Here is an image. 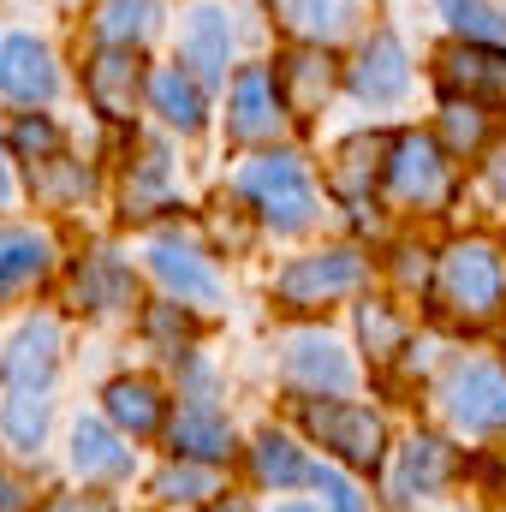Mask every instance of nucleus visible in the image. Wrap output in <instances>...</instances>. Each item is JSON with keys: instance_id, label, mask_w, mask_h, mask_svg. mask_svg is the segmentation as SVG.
<instances>
[{"instance_id": "obj_12", "label": "nucleus", "mask_w": 506, "mask_h": 512, "mask_svg": "<svg viewBox=\"0 0 506 512\" xmlns=\"http://www.w3.org/2000/svg\"><path fill=\"white\" fill-rule=\"evenodd\" d=\"M227 60H233V24L227 6H197L185 18V66L197 84H227Z\"/></svg>"}, {"instance_id": "obj_13", "label": "nucleus", "mask_w": 506, "mask_h": 512, "mask_svg": "<svg viewBox=\"0 0 506 512\" xmlns=\"http://www.w3.org/2000/svg\"><path fill=\"white\" fill-rule=\"evenodd\" d=\"M0 90L12 96V102H48L54 90H60V72H54V54L36 42V36H12L6 48H0Z\"/></svg>"}, {"instance_id": "obj_20", "label": "nucleus", "mask_w": 506, "mask_h": 512, "mask_svg": "<svg viewBox=\"0 0 506 512\" xmlns=\"http://www.w3.org/2000/svg\"><path fill=\"white\" fill-rule=\"evenodd\" d=\"M286 370H292V382H304V387H328V393H346V387H352V358H346L328 334L292 340Z\"/></svg>"}, {"instance_id": "obj_22", "label": "nucleus", "mask_w": 506, "mask_h": 512, "mask_svg": "<svg viewBox=\"0 0 506 512\" xmlns=\"http://www.w3.org/2000/svg\"><path fill=\"white\" fill-rule=\"evenodd\" d=\"M447 477H453V447H447V441L411 435V441L399 447V471H393V489H399V495H435Z\"/></svg>"}, {"instance_id": "obj_23", "label": "nucleus", "mask_w": 506, "mask_h": 512, "mask_svg": "<svg viewBox=\"0 0 506 512\" xmlns=\"http://www.w3.org/2000/svg\"><path fill=\"white\" fill-rule=\"evenodd\" d=\"M173 453L179 459H197V465H221L233 453V429L209 405H191V411L173 417Z\"/></svg>"}, {"instance_id": "obj_16", "label": "nucleus", "mask_w": 506, "mask_h": 512, "mask_svg": "<svg viewBox=\"0 0 506 512\" xmlns=\"http://www.w3.org/2000/svg\"><path fill=\"white\" fill-rule=\"evenodd\" d=\"M48 268H54L48 233H36V227H0V304L18 298V292H30Z\"/></svg>"}, {"instance_id": "obj_26", "label": "nucleus", "mask_w": 506, "mask_h": 512, "mask_svg": "<svg viewBox=\"0 0 506 512\" xmlns=\"http://www.w3.org/2000/svg\"><path fill=\"white\" fill-rule=\"evenodd\" d=\"M96 30H102L108 48H137L161 30V0H102Z\"/></svg>"}, {"instance_id": "obj_32", "label": "nucleus", "mask_w": 506, "mask_h": 512, "mask_svg": "<svg viewBox=\"0 0 506 512\" xmlns=\"http://www.w3.org/2000/svg\"><path fill=\"white\" fill-rule=\"evenodd\" d=\"M155 495H161V501H173V507H179V501L191 507V501H209V495H215V477H209V465L179 459V465H167V471L155 477Z\"/></svg>"}, {"instance_id": "obj_11", "label": "nucleus", "mask_w": 506, "mask_h": 512, "mask_svg": "<svg viewBox=\"0 0 506 512\" xmlns=\"http://www.w3.org/2000/svg\"><path fill=\"white\" fill-rule=\"evenodd\" d=\"M441 84L453 90V102H506V54L489 48V42H465L441 60Z\"/></svg>"}, {"instance_id": "obj_30", "label": "nucleus", "mask_w": 506, "mask_h": 512, "mask_svg": "<svg viewBox=\"0 0 506 512\" xmlns=\"http://www.w3.org/2000/svg\"><path fill=\"white\" fill-rule=\"evenodd\" d=\"M90 167H78V161H66V155H48V161H36L30 167V191L42 197V203H78V197H90Z\"/></svg>"}, {"instance_id": "obj_14", "label": "nucleus", "mask_w": 506, "mask_h": 512, "mask_svg": "<svg viewBox=\"0 0 506 512\" xmlns=\"http://www.w3.org/2000/svg\"><path fill=\"white\" fill-rule=\"evenodd\" d=\"M72 471H78L84 483H114V477H126L131 447L120 441V429L102 423V417H78V423H72Z\"/></svg>"}, {"instance_id": "obj_40", "label": "nucleus", "mask_w": 506, "mask_h": 512, "mask_svg": "<svg viewBox=\"0 0 506 512\" xmlns=\"http://www.w3.org/2000/svg\"><path fill=\"white\" fill-rule=\"evenodd\" d=\"M42 512H102V501H84V495H60V501H48Z\"/></svg>"}, {"instance_id": "obj_7", "label": "nucleus", "mask_w": 506, "mask_h": 512, "mask_svg": "<svg viewBox=\"0 0 506 512\" xmlns=\"http://www.w3.org/2000/svg\"><path fill=\"white\" fill-rule=\"evenodd\" d=\"M54 370H60V322H54V316H30V322L6 340V352H0V382L48 393Z\"/></svg>"}, {"instance_id": "obj_27", "label": "nucleus", "mask_w": 506, "mask_h": 512, "mask_svg": "<svg viewBox=\"0 0 506 512\" xmlns=\"http://www.w3.org/2000/svg\"><path fill=\"white\" fill-rule=\"evenodd\" d=\"M0 435H6L12 447L36 453V447H42V435H48V393L6 387V399H0Z\"/></svg>"}, {"instance_id": "obj_10", "label": "nucleus", "mask_w": 506, "mask_h": 512, "mask_svg": "<svg viewBox=\"0 0 506 512\" xmlns=\"http://www.w3.org/2000/svg\"><path fill=\"white\" fill-rule=\"evenodd\" d=\"M346 84H352V96H358V102H399V96H405L411 66H405V48H399V36H393V30H376V36L358 48V60H352V72H346Z\"/></svg>"}, {"instance_id": "obj_35", "label": "nucleus", "mask_w": 506, "mask_h": 512, "mask_svg": "<svg viewBox=\"0 0 506 512\" xmlns=\"http://www.w3.org/2000/svg\"><path fill=\"white\" fill-rule=\"evenodd\" d=\"M143 334H149V340H155V346H161L167 358H185L179 346L191 340V322L179 316V304H155V310L143 316Z\"/></svg>"}, {"instance_id": "obj_15", "label": "nucleus", "mask_w": 506, "mask_h": 512, "mask_svg": "<svg viewBox=\"0 0 506 512\" xmlns=\"http://www.w3.org/2000/svg\"><path fill=\"white\" fill-rule=\"evenodd\" d=\"M268 6H274V24L310 48H328L358 24V0H268Z\"/></svg>"}, {"instance_id": "obj_33", "label": "nucleus", "mask_w": 506, "mask_h": 512, "mask_svg": "<svg viewBox=\"0 0 506 512\" xmlns=\"http://www.w3.org/2000/svg\"><path fill=\"white\" fill-rule=\"evenodd\" d=\"M358 334H364V346H370L376 358H393V352L405 346V322H399L387 304H364V310H358Z\"/></svg>"}, {"instance_id": "obj_28", "label": "nucleus", "mask_w": 506, "mask_h": 512, "mask_svg": "<svg viewBox=\"0 0 506 512\" xmlns=\"http://www.w3.org/2000/svg\"><path fill=\"white\" fill-rule=\"evenodd\" d=\"M167 203H173L167 149H161V143H149V149H143V161H137V173L126 179V221H143V215H155V209H167Z\"/></svg>"}, {"instance_id": "obj_29", "label": "nucleus", "mask_w": 506, "mask_h": 512, "mask_svg": "<svg viewBox=\"0 0 506 512\" xmlns=\"http://www.w3.org/2000/svg\"><path fill=\"white\" fill-rule=\"evenodd\" d=\"M251 465H256V477H262L268 489H298V483H310V471H316V465H310L286 435H274V429H268V435H256Z\"/></svg>"}, {"instance_id": "obj_39", "label": "nucleus", "mask_w": 506, "mask_h": 512, "mask_svg": "<svg viewBox=\"0 0 506 512\" xmlns=\"http://www.w3.org/2000/svg\"><path fill=\"white\" fill-rule=\"evenodd\" d=\"M489 191H495V197L506 203V143L495 149V155H489Z\"/></svg>"}, {"instance_id": "obj_36", "label": "nucleus", "mask_w": 506, "mask_h": 512, "mask_svg": "<svg viewBox=\"0 0 506 512\" xmlns=\"http://www.w3.org/2000/svg\"><path fill=\"white\" fill-rule=\"evenodd\" d=\"M12 143H18V155H24V161L36 167V161L60 155V126H54V120H42V114H36V120L24 114V120L12 126Z\"/></svg>"}, {"instance_id": "obj_5", "label": "nucleus", "mask_w": 506, "mask_h": 512, "mask_svg": "<svg viewBox=\"0 0 506 512\" xmlns=\"http://www.w3.org/2000/svg\"><path fill=\"white\" fill-rule=\"evenodd\" d=\"M441 405L465 435H495L506 429V376L495 364H453L441 382Z\"/></svg>"}, {"instance_id": "obj_38", "label": "nucleus", "mask_w": 506, "mask_h": 512, "mask_svg": "<svg viewBox=\"0 0 506 512\" xmlns=\"http://www.w3.org/2000/svg\"><path fill=\"white\" fill-rule=\"evenodd\" d=\"M0 512H24V483L6 471V459H0Z\"/></svg>"}, {"instance_id": "obj_2", "label": "nucleus", "mask_w": 506, "mask_h": 512, "mask_svg": "<svg viewBox=\"0 0 506 512\" xmlns=\"http://www.w3.org/2000/svg\"><path fill=\"white\" fill-rule=\"evenodd\" d=\"M239 191L251 197V209L274 233H304L316 221V185L298 155H256L239 173Z\"/></svg>"}, {"instance_id": "obj_34", "label": "nucleus", "mask_w": 506, "mask_h": 512, "mask_svg": "<svg viewBox=\"0 0 506 512\" xmlns=\"http://www.w3.org/2000/svg\"><path fill=\"white\" fill-rule=\"evenodd\" d=\"M483 108H477V102H447V108H441V137H447V149H459V155H465V149H477V143H483Z\"/></svg>"}, {"instance_id": "obj_43", "label": "nucleus", "mask_w": 506, "mask_h": 512, "mask_svg": "<svg viewBox=\"0 0 506 512\" xmlns=\"http://www.w3.org/2000/svg\"><path fill=\"white\" fill-rule=\"evenodd\" d=\"M501 512H506V507H501Z\"/></svg>"}, {"instance_id": "obj_25", "label": "nucleus", "mask_w": 506, "mask_h": 512, "mask_svg": "<svg viewBox=\"0 0 506 512\" xmlns=\"http://www.w3.org/2000/svg\"><path fill=\"white\" fill-rule=\"evenodd\" d=\"M393 143H381V137H352V143H340V155H334V191L346 197V203H364L370 197V179L387 173V155Z\"/></svg>"}, {"instance_id": "obj_8", "label": "nucleus", "mask_w": 506, "mask_h": 512, "mask_svg": "<svg viewBox=\"0 0 506 512\" xmlns=\"http://www.w3.org/2000/svg\"><path fill=\"white\" fill-rule=\"evenodd\" d=\"M149 268H155V280L179 298V304H221V274L209 268V256L197 251V245H185V239H155L149 245Z\"/></svg>"}, {"instance_id": "obj_42", "label": "nucleus", "mask_w": 506, "mask_h": 512, "mask_svg": "<svg viewBox=\"0 0 506 512\" xmlns=\"http://www.w3.org/2000/svg\"><path fill=\"white\" fill-rule=\"evenodd\" d=\"M280 512H316V507H280Z\"/></svg>"}, {"instance_id": "obj_4", "label": "nucleus", "mask_w": 506, "mask_h": 512, "mask_svg": "<svg viewBox=\"0 0 506 512\" xmlns=\"http://www.w3.org/2000/svg\"><path fill=\"white\" fill-rule=\"evenodd\" d=\"M364 274H370V262L358 251H346V245L340 251H316V256L286 262L274 274V298H280V310H316V304H334V298L358 292Z\"/></svg>"}, {"instance_id": "obj_19", "label": "nucleus", "mask_w": 506, "mask_h": 512, "mask_svg": "<svg viewBox=\"0 0 506 512\" xmlns=\"http://www.w3.org/2000/svg\"><path fill=\"white\" fill-rule=\"evenodd\" d=\"M72 292H78V304H84L90 316H114V310H126L131 304V268L114 251H96V256L78 262Z\"/></svg>"}, {"instance_id": "obj_3", "label": "nucleus", "mask_w": 506, "mask_h": 512, "mask_svg": "<svg viewBox=\"0 0 506 512\" xmlns=\"http://www.w3.org/2000/svg\"><path fill=\"white\" fill-rule=\"evenodd\" d=\"M304 429L340 459V465H358V471H376L387 459V429L370 405H352V399H310L304 405Z\"/></svg>"}, {"instance_id": "obj_41", "label": "nucleus", "mask_w": 506, "mask_h": 512, "mask_svg": "<svg viewBox=\"0 0 506 512\" xmlns=\"http://www.w3.org/2000/svg\"><path fill=\"white\" fill-rule=\"evenodd\" d=\"M12 203V167H6V143H0V209Z\"/></svg>"}, {"instance_id": "obj_24", "label": "nucleus", "mask_w": 506, "mask_h": 512, "mask_svg": "<svg viewBox=\"0 0 506 512\" xmlns=\"http://www.w3.org/2000/svg\"><path fill=\"white\" fill-rule=\"evenodd\" d=\"M274 84H280V96H286V108H292V114H310V108L328 96L334 72H328L322 48H298V54H286V60L274 66Z\"/></svg>"}, {"instance_id": "obj_37", "label": "nucleus", "mask_w": 506, "mask_h": 512, "mask_svg": "<svg viewBox=\"0 0 506 512\" xmlns=\"http://www.w3.org/2000/svg\"><path fill=\"white\" fill-rule=\"evenodd\" d=\"M310 489H316L334 512H364V495H358L340 471H328V465H316V471H310Z\"/></svg>"}, {"instance_id": "obj_6", "label": "nucleus", "mask_w": 506, "mask_h": 512, "mask_svg": "<svg viewBox=\"0 0 506 512\" xmlns=\"http://www.w3.org/2000/svg\"><path fill=\"white\" fill-rule=\"evenodd\" d=\"M387 191L405 209H435L447 197V155H441V143L423 137V131H405L387 149Z\"/></svg>"}, {"instance_id": "obj_21", "label": "nucleus", "mask_w": 506, "mask_h": 512, "mask_svg": "<svg viewBox=\"0 0 506 512\" xmlns=\"http://www.w3.org/2000/svg\"><path fill=\"white\" fill-rule=\"evenodd\" d=\"M149 102H155V114L173 131H185V137L203 131V114H209V108H203V84H197L185 66H161V72L149 78Z\"/></svg>"}, {"instance_id": "obj_1", "label": "nucleus", "mask_w": 506, "mask_h": 512, "mask_svg": "<svg viewBox=\"0 0 506 512\" xmlns=\"http://www.w3.org/2000/svg\"><path fill=\"white\" fill-rule=\"evenodd\" d=\"M435 292H441V304H447L459 322H489V316H501L506 268H501V256H495V245H483V239H459L453 251L441 256Z\"/></svg>"}, {"instance_id": "obj_31", "label": "nucleus", "mask_w": 506, "mask_h": 512, "mask_svg": "<svg viewBox=\"0 0 506 512\" xmlns=\"http://www.w3.org/2000/svg\"><path fill=\"white\" fill-rule=\"evenodd\" d=\"M441 12H447V24H453L465 42H489V48L506 42V18L489 0H441Z\"/></svg>"}, {"instance_id": "obj_9", "label": "nucleus", "mask_w": 506, "mask_h": 512, "mask_svg": "<svg viewBox=\"0 0 506 512\" xmlns=\"http://www.w3.org/2000/svg\"><path fill=\"white\" fill-rule=\"evenodd\" d=\"M286 96H280V84H274V72L268 66H245L239 78H233V137H245V143H262V137H274V131L286 126Z\"/></svg>"}, {"instance_id": "obj_18", "label": "nucleus", "mask_w": 506, "mask_h": 512, "mask_svg": "<svg viewBox=\"0 0 506 512\" xmlns=\"http://www.w3.org/2000/svg\"><path fill=\"white\" fill-rule=\"evenodd\" d=\"M84 84H90V102H96L102 120H131V102H137V60H131V48H102L90 60Z\"/></svg>"}, {"instance_id": "obj_17", "label": "nucleus", "mask_w": 506, "mask_h": 512, "mask_svg": "<svg viewBox=\"0 0 506 512\" xmlns=\"http://www.w3.org/2000/svg\"><path fill=\"white\" fill-rule=\"evenodd\" d=\"M102 405H108V423H114L120 435H155V429L167 423V399H161V387L149 382V376H120V382H108Z\"/></svg>"}]
</instances>
